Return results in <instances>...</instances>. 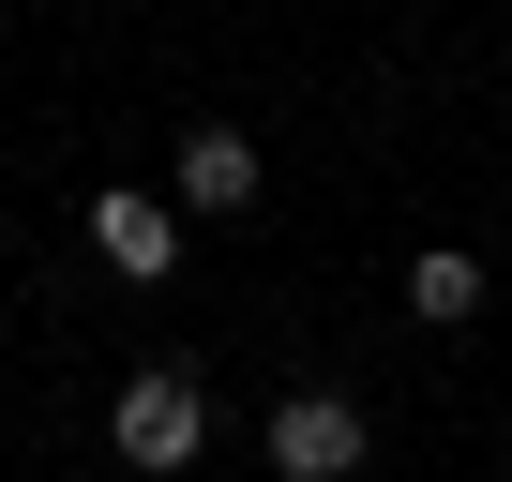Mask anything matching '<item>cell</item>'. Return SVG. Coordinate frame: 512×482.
<instances>
[{"label": "cell", "instance_id": "1", "mask_svg": "<svg viewBox=\"0 0 512 482\" xmlns=\"http://www.w3.org/2000/svg\"><path fill=\"white\" fill-rule=\"evenodd\" d=\"M106 452H121L136 482H196V452H211V392H196L181 362H136V377L106 392Z\"/></svg>", "mask_w": 512, "mask_h": 482}, {"label": "cell", "instance_id": "2", "mask_svg": "<svg viewBox=\"0 0 512 482\" xmlns=\"http://www.w3.org/2000/svg\"><path fill=\"white\" fill-rule=\"evenodd\" d=\"M272 196V151H256L241 121H181V166H166V211L181 226H226V211H256Z\"/></svg>", "mask_w": 512, "mask_h": 482}, {"label": "cell", "instance_id": "3", "mask_svg": "<svg viewBox=\"0 0 512 482\" xmlns=\"http://www.w3.org/2000/svg\"><path fill=\"white\" fill-rule=\"evenodd\" d=\"M362 452H377L362 392H287L272 407V482H362Z\"/></svg>", "mask_w": 512, "mask_h": 482}, {"label": "cell", "instance_id": "4", "mask_svg": "<svg viewBox=\"0 0 512 482\" xmlns=\"http://www.w3.org/2000/svg\"><path fill=\"white\" fill-rule=\"evenodd\" d=\"M91 257H106L121 287H166V272H181V211H166V196H136V181H121V196H91Z\"/></svg>", "mask_w": 512, "mask_h": 482}, {"label": "cell", "instance_id": "5", "mask_svg": "<svg viewBox=\"0 0 512 482\" xmlns=\"http://www.w3.org/2000/svg\"><path fill=\"white\" fill-rule=\"evenodd\" d=\"M407 317L422 332H467L482 317V257H467V241H422V257H407Z\"/></svg>", "mask_w": 512, "mask_h": 482}]
</instances>
